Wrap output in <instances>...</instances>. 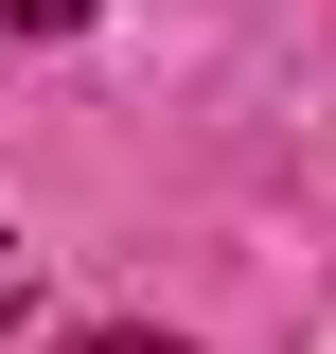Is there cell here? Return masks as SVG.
<instances>
[{"label": "cell", "mask_w": 336, "mask_h": 354, "mask_svg": "<svg viewBox=\"0 0 336 354\" xmlns=\"http://www.w3.org/2000/svg\"><path fill=\"white\" fill-rule=\"evenodd\" d=\"M88 354H177V337H88Z\"/></svg>", "instance_id": "obj_2"}, {"label": "cell", "mask_w": 336, "mask_h": 354, "mask_svg": "<svg viewBox=\"0 0 336 354\" xmlns=\"http://www.w3.org/2000/svg\"><path fill=\"white\" fill-rule=\"evenodd\" d=\"M0 319H18V248H0Z\"/></svg>", "instance_id": "obj_3"}, {"label": "cell", "mask_w": 336, "mask_h": 354, "mask_svg": "<svg viewBox=\"0 0 336 354\" xmlns=\"http://www.w3.org/2000/svg\"><path fill=\"white\" fill-rule=\"evenodd\" d=\"M71 18H106V0H0V36H71Z\"/></svg>", "instance_id": "obj_1"}]
</instances>
